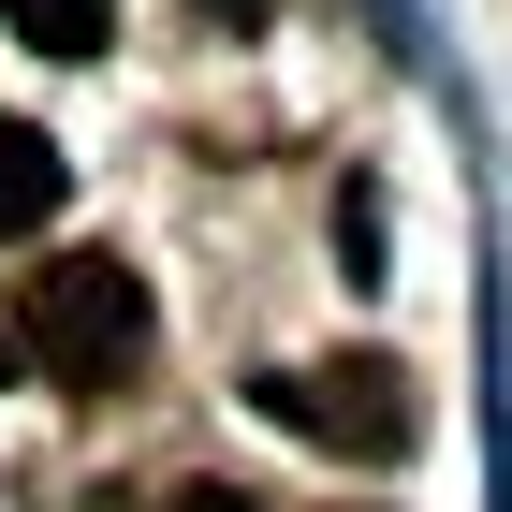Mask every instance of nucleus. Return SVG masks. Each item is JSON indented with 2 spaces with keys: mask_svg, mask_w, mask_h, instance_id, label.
<instances>
[{
  "mask_svg": "<svg viewBox=\"0 0 512 512\" xmlns=\"http://www.w3.org/2000/svg\"><path fill=\"white\" fill-rule=\"evenodd\" d=\"M147 337H161V308H147V278H132L118 249H44L0 352L30 366V381H59V395H118L132 366H147Z\"/></svg>",
  "mask_w": 512,
  "mask_h": 512,
  "instance_id": "obj_1",
  "label": "nucleus"
},
{
  "mask_svg": "<svg viewBox=\"0 0 512 512\" xmlns=\"http://www.w3.org/2000/svg\"><path fill=\"white\" fill-rule=\"evenodd\" d=\"M293 439H322V454H366V469H395L410 439H425V395H410V366L395 352H322V366H264L249 381Z\"/></svg>",
  "mask_w": 512,
  "mask_h": 512,
  "instance_id": "obj_2",
  "label": "nucleus"
},
{
  "mask_svg": "<svg viewBox=\"0 0 512 512\" xmlns=\"http://www.w3.org/2000/svg\"><path fill=\"white\" fill-rule=\"evenodd\" d=\"M59 191H74V176H59V147H44L30 118H0V235H44V220H59Z\"/></svg>",
  "mask_w": 512,
  "mask_h": 512,
  "instance_id": "obj_3",
  "label": "nucleus"
},
{
  "mask_svg": "<svg viewBox=\"0 0 512 512\" xmlns=\"http://www.w3.org/2000/svg\"><path fill=\"white\" fill-rule=\"evenodd\" d=\"M0 30L30 44V59H103L118 44V0H0Z\"/></svg>",
  "mask_w": 512,
  "mask_h": 512,
  "instance_id": "obj_4",
  "label": "nucleus"
},
{
  "mask_svg": "<svg viewBox=\"0 0 512 512\" xmlns=\"http://www.w3.org/2000/svg\"><path fill=\"white\" fill-rule=\"evenodd\" d=\"M337 264H352V278H381V205H366V191L337 205Z\"/></svg>",
  "mask_w": 512,
  "mask_h": 512,
  "instance_id": "obj_5",
  "label": "nucleus"
},
{
  "mask_svg": "<svg viewBox=\"0 0 512 512\" xmlns=\"http://www.w3.org/2000/svg\"><path fill=\"white\" fill-rule=\"evenodd\" d=\"M161 512H264V498H249V483H176Z\"/></svg>",
  "mask_w": 512,
  "mask_h": 512,
  "instance_id": "obj_6",
  "label": "nucleus"
},
{
  "mask_svg": "<svg viewBox=\"0 0 512 512\" xmlns=\"http://www.w3.org/2000/svg\"><path fill=\"white\" fill-rule=\"evenodd\" d=\"M205 15H235V30H249V15H278V0H205Z\"/></svg>",
  "mask_w": 512,
  "mask_h": 512,
  "instance_id": "obj_7",
  "label": "nucleus"
}]
</instances>
